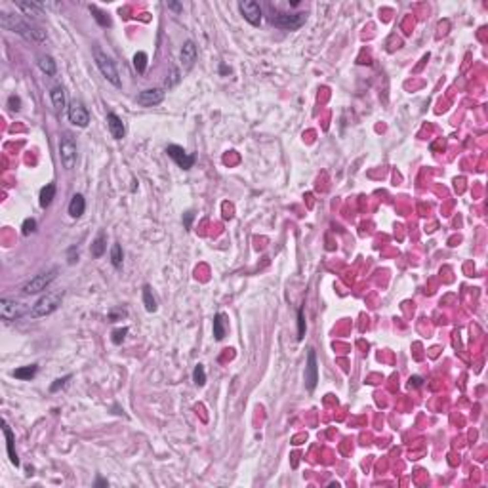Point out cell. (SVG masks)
I'll use <instances>...</instances> for the list:
<instances>
[{"instance_id":"cell-1","label":"cell","mask_w":488,"mask_h":488,"mask_svg":"<svg viewBox=\"0 0 488 488\" xmlns=\"http://www.w3.org/2000/svg\"><path fill=\"white\" fill-rule=\"evenodd\" d=\"M0 25L4 29H10L14 33H19L21 36H25L27 40H44L46 38V33L36 29V27H31L29 23H25L23 19L16 18L12 14H2L0 16Z\"/></svg>"},{"instance_id":"cell-2","label":"cell","mask_w":488,"mask_h":488,"mask_svg":"<svg viewBox=\"0 0 488 488\" xmlns=\"http://www.w3.org/2000/svg\"><path fill=\"white\" fill-rule=\"evenodd\" d=\"M61 299H63V292H46V294L31 307V317H33V318H42V317L52 315L53 311H57V307L61 305Z\"/></svg>"},{"instance_id":"cell-3","label":"cell","mask_w":488,"mask_h":488,"mask_svg":"<svg viewBox=\"0 0 488 488\" xmlns=\"http://www.w3.org/2000/svg\"><path fill=\"white\" fill-rule=\"evenodd\" d=\"M94 59H96V65H98V69H99V73L103 74L105 78H107L113 86H121L119 71L115 67L113 59H111L105 52H101V48H98V46L94 48Z\"/></svg>"},{"instance_id":"cell-4","label":"cell","mask_w":488,"mask_h":488,"mask_svg":"<svg viewBox=\"0 0 488 488\" xmlns=\"http://www.w3.org/2000/svg\"><path fill=\"white\" fill-rule=\"evenodd\" d=\"M59 158H61V164L65 170L74 168V164H76V143L69 132H65L63 138L59 140Z\"/></svg>"},{"instance_id":"cell-5","label":"cell","mask_w":488,"mask_h":488,"mask_svg":"<svg viewBox=\"0 0 488 488\" xmlns=\"http://www.w3.org/2000/svg\"><path fill=\"white\" fill-rule=\"evenodd\" d=\"M27 313V305L23 301L12 299V297H2L0 299V317L4 320H18Z\"/></svg>"},{"instance_id":"cell-6","label":"cell","mask_w":488,"mask_h":488,"mask_svg":"<svg viewBox=\"0 0 488 488\" xmlns=\"http://www.w3.org/2000/svg\"><path fill=\"white\" fill-rule=\"evenodd\" d=\"M55 277H57V269H50L46 273H40V275H36L35 279H31L23 286V292L25 294H38V292L46 290L48 284L55 280Z\"/></svg>"},{"instance_id":"cell-7","label":"cell","mask_w":488,"mask_h":488,"mask_svg":"<svg viewBox=\"0 0 488 488\" xmlns=\"http://www.w3.org/2000/svg\"><path fill=\"white\" fill-rule=\"evenodd\" d=\"M67 115H69V121L78 128H86L90 124V115H88V109L84 107L82 101H76V99L71 101Z\"/></svg>"},{"instance_id":"cell-8","label":"cell","mask_w":488,"mask_h":488,"mask_svg":"<svg viewBox=\"0 0 488 488\" xmlns=\"http://www.w3.org/2000/svg\"><path fill=\"white\" fill-rule=\"evenodd\" d=\"M271 21L280 29L294 31V29H299L305 23V16L303 14H279V16H273Z\"/></svg>"},{"instance_id":"cell-9","label":"cell","mask_w":488,"mask_h":488,"mask_svg":"<svg viewBox=\"0 0 488 488\" xmlns=\"http://www.w3.org/2000/svg\"><path fill=\"white\" fill-rule=\"evenodd\" d=\"M239 10H241L243 18L246 19L250 25L258 27V25L262 23V8H260V4H258V2H254V0L241 2V4H239Z\"/></svg>"},{"instance_id":"cell-10","label":"cell","mask_w":488,"mask_h":488,"mask_svg":"<svg viewBox=\"0 0 488 488\" xmlns=\"http://www.w3.org/2000/svg\"><path fill=\"white\" fill-rule=\"evenodd\" d=\"M166 153H168V157L170 158H174L175 164H177L179 168H183V170H189L193 164H195V155L185 153L183 147H179V145H168V147H166Z\"/></svg>"},{"instance_id":"cell-11","label":"cell","mask_w":488,"mask_h":488,"mask_svg":"<svg viewBox=\"0 0 488 488\" xmlns=\"http://www.w3.org/2000/svg\"><path fill=\"white\" fill-rule=\"evenodd\" d=\"M318 382V366H317V355L313 349L307 353V366H305V385L309 391H313Z\"/></svg>"},{"instance_id":"cell-12","label":"cell","mask_w":488,"mask_h":488,"mask_svg":"<svg viewBox=\"0 0 488 488\" xmlns=\"http://www.w3.org/2000/svg\"><path fill=\"white\" fill-rule=\"evenodd\" d=\"M162 99H164V94H162V90H158V88L143 90L140 96L136 98L138 105H141V107H155V105H158Z\"/></svg>"},{"instance_id":"cell-13","label":"cell","mask_w":488,"mask_h":488,"mask_svg":"<svg viewBox=\"0 0 488 488\" xmlns=\"http://www.w3.org/2000/svg\"><path fill=\"white\" fill-rule=\"evenodd\" d=\"M2 431H4V437H6V450H8V458H10V462L18 467L19 465V458L18 454H16V439H14V433H12V429H10V425L4 421V425H2Z\"/></svg>"},{"instance_id":"cell-14","label":"cell","mask_w":488,"mask_h":488,"mask_svg":"<svg viewBox=\"0 0 488 488\" xmlns=\"http://www.w3.org/2000/svg\"><path fill=\"white\" fill-rule=\"evenodd\" d=\"M181 61H183V67L185 69H191L193 63L196 61V46L193 40H187L181 48Z\"/></svg>"},{"instance_id":"cell-15","label":"cell","mask_w":488,"mask_h":488,"mask_svg":"<svg viewBox=\"0 0 488 488\" xmlns=\"http://www.w3.org/2000/svg\"><path fill=\"white\" fill-rule=\"evenodd\" d=\"M107 126H109V132H111V136L115 140H122L124 138V124H122V121L115 113L107 115Z\"/></svg>"},{"instance_id":"cell-16","label":"cell","mask_w":488,"mask_h":488,"mask_svg":"<svg viewBox=\"0 0 488 488\" xmlns=\"http://www.w3.org/2000/svg\"><path fill=\"white\" fill-rule=\"evenodd\" d=\"M84 210H86V200H84V196H82V195H74L69 202L71 218H80V216L84 214Z\"/></svg>"},{"instance_id":"cell-17","label":"cell","mask_w":488,"mask_h":488,"mask_svg":"<svg viewBox=\"0 0 488 488\" xmlns=\"http://www.w3.org/2000/svg\"><path fill=\"white\" fill-rule=\"evenodd\" d=\"M16 6H18L25 16H35V18L44 16V8H42L38 2H16Z\"/></svg>"},{"instance_id":"cell-18","label":"cell","mask_w":488,"mask_h":488,"mask_svg":"<svg viewBox=\"0 0 488 488\" xmlns=\"http://www.w3.org/2000/svg\"><path fill=\"white\" fill-rule=\"evenodd\" d=\"M105 250H107V235L101 231V233L96 237V241L92 243L90 252H92V256H94V258H101V256L105 254Z\"/></svg>"},{"instance_id":"cell-19","label":"cell","mask_w":488,"mask_h":488,"mask_svg":"<svg viewBox=\"0 0 488 488\" xmlns=\"http://www.w3.org/2000/svg\"><path fill=\"white\" fill-rule=\"evenodd\" d=\"M50 98H52L53 109H55L57 113L65 109V92H63V88L61 86H53L52 92H50Z\"/></svg>"},{"instance_id":"cell-20","label":"cell","mask_w":488,"mask_h":488,"mask_svg":"<svg viewBox=\"0 0 488 488\" xmlns=\"http://www.w3.org/2000/svg\"><path fill=\"white\" fill-rule=\"evenodd\" d=\"M53 196H55V185L53 183H48L46 187H42V191H40V206L42 208H48L50 204H52Z\"/></svg>"},{"instance_id":"cell-21","label":"cell","mask_w":488,"mask_h":488,"mask_svg":"<svg viewBox=\"0 0 488 488\" xmlns=\"http://www.w3.org/2000/svg\"><path fill=\"white\" fill-rule=\"evenodd\" d=\"M143 303H145V309L149 311V313H155L157 311V299L153 296V290H151V286H143Z\"/></svg>"},{"instance_id":"cell-22","label":"cell","mask_w":488,"mask_h":488,"mask_svg":"<svg viewBox=\"0 0 488 488\" xmlns=\"http://www.w3.org/2000/svg\"><path fill=\"white\" fill-rule=\"evenodd\" d=\"M38 65H40V69L44 71L48 76L55 74V61H53L50 55H40L38 57Z\"/></svg>"},{"instance_id":"cell-23","label":"cell","mask_w":488,"mask_h":488,"mask_svg":"<svg viewBox=\"0 0 488 488\" xmlns=\"http://www.w3.org/2000/svg\"><path fill=\"white\" fill-rule=\"evenodd\" d=\"M214 336L218 342H221L225 338V324H223V315H216L214 317Z\"/></svg>"},{"instance_id":"cell-24","label":"cell","mask_w":488,"mask_h":488,"mask_svg":"<svg viewBox=\"0 0 488 488\" xmlns=\"http://www.w3.org/2000/svg\"><path fill=\"white\" fill-rule=\"evenodd\" d=\"M35 374H36V365L23 366V368H18V370H14V376H16L18 380H31V378H33Z\"/></svg>"},{"instance_id":"cell-25","label":"cell","mask_w":488,"mask_h":488,"mask_svg":"<svg viewBox=\"0 0 488 488\" xmlns=\"http://www.w3.org/2000/svg\"><path fill=\"white\" fill-rule=\"evenodd\" d=\"M90 12L94 14V18H96V21L101 25V27H109L111 25V19H109V16L105 14V12H101L99 8H96V6H90Z\"/></svg>"},{"instance_id":"cell-26","label":"cell","mask_w":488,"mask_h":488,"mask_svg":"<svg viewBox=\"0 0 488 488\" xmlns=\"http://www.w3.org/2000/svg\"><path fill=\"white\" fill-rule=\"evenodd\" d=\"M193 380H195V384L198 385V387H202V385L206 384V372H204V366H202V365H196V366H195V372H193Z\"/></svg>"},{"instance_id":"cell-27","label":"cell","mask_w":488,"mask_h":488,"mask_svg":"<svg viewBox=\"0 0 488 488\" xmlns=\"http://www.w3.org/2000/svg\"><path fill=\"white\" fill-rule=\"evenodd\" d=\"M134 67H136L138 73H145V69H147V53L138 52L134 55Z\"/></svg>"},{"instance_id":"cell-28","label":"cell","mask_w":488,"mask_h":488,"mask_svg":"<svg viewBox=\"0 0 488 488\" xmlns=\"http://www.w3.org/2000/svg\"><path fill=\"white\" fill-rule=\"evenodd\" d=\"M111 262H113V265L119 269V267H122V248H121V244H113V248H111Z\"/></svg>"},{"instance_id":"cell-29","label":"cell","mask_w":488,"mask_h":488,"mask_svg":"<svg viewBox=\"0 0 488 488\" xmlns=\"http://www.w3.org/2000/svg\"><path fill=\"white\" fill-rule=\"evenodd\" d=\"M305 336V317H303V309L297 311V340H303Z\"/></svg>"},{"instance_id":"cell-30","label":"cell","mask_w":488,"mask_h":488,"mask_svg":"<svg viewBox=\"0 0 488 488\" xmlns=\"http://www.w3.org/2000/svg\"><path fill=\"white\" fill-rule=\"evenodd\" d=\"M126 334H128V328H117V330L113 332V343L115 345H121L122 342H124V338H126Z\"/></svg>"},{"instance_id":"cell-31","label":"cell","mask_w":488,"mask_h":488,"mask_svg":"<svg viewBox=\"0 0 488 488\" xmlns=\"http://www.w3.org/2000/svg\"><path fill=\"white\" fill-rule=\"evenodd\" d=\"M35 229H36L35 220H31V218H29V220H25V221H23V235H25V237H27V235H31V233H35Z\"/></svg>"},{"instance_id":"cell-32","label":"cell","mask_w":488,"mask_h":488,"mask_svg":"<svg viewBox=\"0 0 488 488\" xmlns=\"http://www.w3.org/2000/svg\"><path fill=\"white\" fill-rule=\"evenodd\" d=\"M69 380H71V376H65V378H59V380H55V382H53V384L50 385V391H52V393H55V391H59L61 387H65V384H67Z\"/></svg>"},{"instance_id":"cell-33","label":"cell","mask_w":488,"mask_h":488,"mask_svg":"<svg viewBox=\"0 0 488 488\" xmlns=\"http://www.w3.org/2000/svg\"><path fill=\"white\" fill-rule=\"evenodd\" d=\"M177 82H179V71L175 69V67H172V71H170V80H166V86L172 88V86H175Z\"/></svg>"},{"instance_id":"cell-34","label":"cell","mask_w":488,"mask_h":488,"mask_svg":"<svg viewBox=\"0 0 488 488\" xmlns=\"http://www.w3.org/2000/svg\"><path fill=\"white\" fill-rule=\"evenodd\" d=\"M8 105H10L12 111H19L21 109V99H19L18 96H10L8 98Z\"/></svg>"},{"instance_id":"cell-35","label":"cell","mask_w":488,"mask_h":488,"mask_svg":"<svg viewBox=\"0 0 488 488\" xmlns=\"http://www.w3.org/2000/svg\"><path fill=\"white\" fill-rule=\"evenodd\" d=\"M193 218H195V214H193V212H185V220H183V223H185V229H191Z\"/></svg>"},{"instance_id":"cell-36","label":"cell","mask_w":488,"mask_h":488,"mask_svg":"<svg viewBox=\"0 0 488 488\" xmlns=\"http://www.w3.org/2000/svg\"><path fill=\"white\" fill-rule=\"evenodd\" d=\"M408 384H410V387H412V385H414V387H419V385H421V378H419V376H414V378H410Z\"/></svg>"},{"instance_id":"cell-37","label":"cell","mask_w":488,"mask_h":488,"mask_svg":"<svg viewBox=\"0 0 488 488\" xmlns=\"http://www.w3.org/2000/svg\"><path fill=\"white\" fill-rule=\"evenodd\" d=\"M168 8H172V10H175V12H179V10H181V6H179V4H175V2H168Z\"/></svg>"},{"instance_id":"cell-38","label":"cell","mask_w":488,"mask_h":488,"mask_svg":"<svg viewBox=\"0 0 488 488\" xmlns=\"http://www.w3.org/2000/svg\"><path fill=\"white\" fill-rule=\"evenodd\" d=\"M96 487H107V481H103V479H99V481L96 483Z\"/></svg>"}]
</instances>
